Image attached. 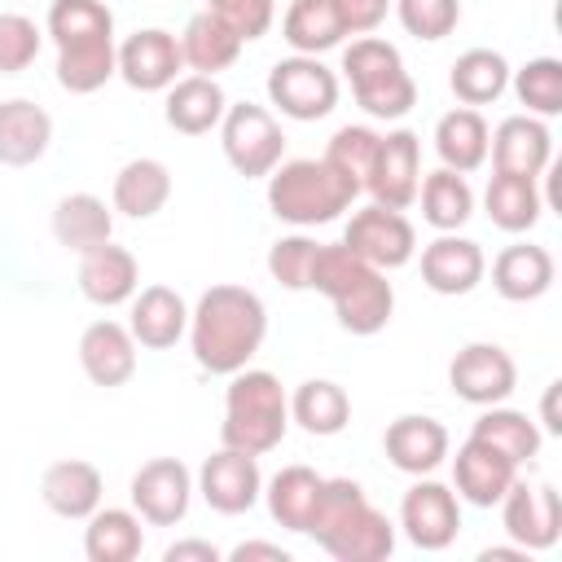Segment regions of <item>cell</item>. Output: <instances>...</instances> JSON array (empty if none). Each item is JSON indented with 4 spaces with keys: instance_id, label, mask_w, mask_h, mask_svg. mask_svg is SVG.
Instances as JSON below:
<instances>
[{
    "instance_id": "1",
    "label": "cell",
    "mask_w": 562,
    "mask_h": 562,
    "mask_svg": "<svg viewBox=\"0 0 562 562\" xmlns=\"http://www.w3.org/2000/svg\"><path fill=\"white\" fill-rule=\"evenodd\" d=\"M268 334V307L255 290L246 285H211L198 307L189 312V347L198 369L228 378L237 369H246L255 360V351L263 347Z\"/></svg>"
},
{
    "instance_id": "2",
    "label": "cell",
    "mask_w": 562,
    "mask_h": 562,
    "mask_svg": "<svg viewBox=\"0 0 562 562\" xmlns=\"http://www.w3.org/2000/svg\"><path fill=\"white\" fill-rule=\"evenodd\" d=\"M307 536L338 562H386L395 553L391 518L369 505L356 479H325Z\"/></svg>"
},
{
    "instance_id": "3",
    "label": "cell",
    "mask_w": 562,
    "mask_h": 562,
    "mask_svg": "<svg viewBox=\"0 0 562 562\" xmlns=\"http://www.w3.org/2000/svg\"><path fill=\"white\" fill-rule=\"evenodd\" d=\"M307 290H321L334 303L338 325L347 334H356V338H369V334L386 329V321L395 312V290H391L386 272L364 263L342 241H329V246L316 250Z\"/></svg>"
},
{
    "instance_id": "4",
    "label": "cell",
    "mask_w": 562,
    "mask_h": 562,
    "mask_svg": "<svg viewBox=\"0 0 562 562\" xmlns=\"http://www.w3.org/2000/svg\"><path fill=\"white\" fill-rule=\"evenodd\" d=\"M285 430H290V395H285L281 378L268 369H250V364L228 373L220 439L228 448L263 457L285 439Z\"/></svg>"
},
{
    "instance_id": "5",
    "label": "cell",
    "mask_w": 562,
    "mask_h": 562,
    "mask_svg": "<svg viewBox=\"0 0 562 562\" xmlns=\"http://www.w3.org/2000/svg\"><path fill=\"white\" fill-rule=\"evenodd\" d=\"M356 193L360 189L347 176H338L325 158H290L268 171V206L277 220L294 228L334 224L356 202Z\"/></svg>"
},
{
    "instance_id": "6",
    "label": "cell",
    "mask_w": 562,
    "mask_h": 562,
    "mask_svg": "<svg viewBox=\"0 0 562 562\" xmlns=\"http://www.w3.org/2000/svg\"><path fill=\"white\" fill-rule=\"evenodd\" d=\"M342 75L369 119H404L417 105V83L404 70L400 48L378 35H360L342 48Z\"/></svg>"
},
{
    "instance_id": "7",
    "label": "cell",
    "mask_w": 562,
    "mask_h": 562,
    "mask_svg": "<svg viewBox=\"0 0 562 562\" xmlns=\"http://www.w3.org/2000/svg\"><path fill=\"white\" fill-rule=\"evenodd\" d=\"M220 145H224V158L237 176L246 180H259L268 176L281 154H285V132L281 123L272 119L268 105H255V101H241V105H228L224 119H220Z\"/></svg>"
},
{
    "instance_id": "8",
    "label": "cell",
    "mask_w": 562,
    "mask_h": 562,
    "mask_svg": "<svg viewBox=\"0 0 562 562\" xmlns=\"http://www.w3.org/2000/svg\"><path fill=\"white\" fill-rule=\"evenodd\" d=\"M268 101L294 123H316L338 105V75L307 53L281 57L268 70Z\"/></svg>"
},
{
    "instance_id": "9",
    "label": "cell",
    "mask_w": 562,
    "mask_h": 562,
    "mask_svg": "<svg viewBox=\"0 0 562 562\" xmlns=\"http://www.w3.org/2000/svg\"><path fill=\"white\" fill-rule=\"evenodd\" d=\"M342 246L356 250L364 263L391 272V268H404L413 255H417V228L408 224L404 211H391V206H360L351 211L347 228H342Z\"/></svg>"
},
{
    "instance_id": "10",
    "label": "cell",
    "mask_w": 562,
    "mask_h": 562,
    "mask_svg": "<svg viewBox=\"0 0 562 562\" xmlns=\"http://www.w3.org/2000/svg\"><path fill=\"white\" fill-rule=\"evenodd\" d=\"M501 505V527L514 544H522L527 553L553 549L562 536V501L553 492V483H527L514 479L509 492L496 501Z\"/></svg>"
},
{
    "instance_id": "11",
    "label": "cell",
    "mask_w": 562,
    "mask_h": 562,
    "mask_svg": "<svg viewBox=\"0 0 562 562\" xmlns=\"http://www.w3.org/2000/svg\"><path fill=\"white\" fill-rule=\"evenodd\" d=\"M400 527H404L408 544L439 553L461 531V496L448 483H435L430 474H422L400 501Z\"/></svg>"
},
{
    "instance_id": "12",
    "label": "cell",
    "mask_w": 562,
    "mask_h": 562,
    "mask_svg": "<svg viewBox=\"0 0 562 562\" xmlns=\"http://www.w3.org/2000/svg\"><path fill=\"white\" fill-rule=\"evenodd\" d=\"M417 184H422V140H417V132L395 127V132L378 136V149H373V162H369V176H364V189L373 193V202L391 206V211H404V206L417 202Z\"/></svg>"
},
{
    "instance_id": "13",
    "label": "cell",
    "mask_w": 562,
    "mask_h": 562,
    "mask_svg": "<svg viewBox=\"0 0 562 562\" xmlns=\"http://www.w3.org/2000/svg\"><path fill=\"white\" fill-rule=\"evenodd\" d=\"M448 386L457 400L474 404V408H487V404H505L518 386V369H514V356L496 342H465L452 364H448Z\"/></svg>"
},
{
    "instance_id": "14",
    "label": "cell",
    "mask_w": 562,
    "mask_h": 562,
    "mask_svg": "<svg viewBox=\"0 0 562 562\" xmlns=\"http://www.w3.org/2000/svg\"><path fill=\"white\" fill-rule=\"evenodd\" d=\"M193 492H202V501H206L215 514L237 518V514L255 509L259 496H263L259 461H255L250 452L224 443L220 452H211V457L202 461V470H198V487H193Z\"/></svg>"
},
{
    "instance_id": "15",
    "label": "cell",
    "mask_w": 562,
    "mask_h": 562,
    "mask_svg": "<svg viewBox=\"0 0 562 562\" xmlns=\"http://www.w3.org/2000/svg\"><path fill=\"white\" fill-rule=\"evenodd\" d=\"M193 474L176 457H154L132 474V509L149 527H176L189 514Z\"/></svg>"
},
{
    "instance_id": "16",
    "label": "cell",
    "mask_w": 562,
    "mask_h": 562,
    "mask_svg": "<svg viewBox=\"0 0 562 562\" xmlns=\"http://www.w3.org/2000/svg\"><path fill=\"white\" fill-rule=\"evenodd\" d=\"M180 70H184L180 40L171 31H162V26L132 31L119 44V75L136 92H167L180 79Z\"/></svg>"
},
{
    "instance_id": "17",
    "label": "cell",
    "mask_w": 562,
    "mask_h": 562,
    "mask_svg": "<svg viewBox=\"0 0 562 562\" xmlns=\"http://www.w3.org/2000/svg\"><path fill=\"white\" fill-rule=\"evenodd\" d=\"M487 154H492V171H509V176H531L536 180L553 162V136H549L544 119L509 114L487 136Z\"/></svg>"
},
{
    "instance_id": "18",
    "label": "cell",
    "mask_w": 562,
    "mask_h": 562,
    "mask_svg": "<svg viewBox=\"0 0 562 562\" xmlns=\"http://www.w3.org/2000/svg\"><path fill=\"white\" fill-rule=\"evenodd\" d=\"M448 426L426 417V413H404L386 426L382 435V448H386V461L413 479L422 474H435L443 461H448Z\"/></svg>"
},
{
    "instance_id": "19",
    "label": "cell",
    "mask_w": 562,
    "mask_h": 562,
    "mask_svg": "<svg viewBox=\"0 0 562 562\" xmlns=\"http://www.w3.org/2000/svg\"><path fill=\"white\" fill-rule=\"evenodd\" d=\"M514 479H518V465H514L505 452H496L492 443L474 439V435H470V439L457 448V457H452L457 496L470 501V505H479V509H492V505L509 492Z\"/></svg>"
},
{
    "instance_id": "20",
    "label": "cell",
    "mask_w": 562,
    "mask_h": 562,
    "mask_svg": "<svg viewBox=\"0 0 562 562\" xmlns=\"http://www.w3.org/2000/svg\"><path fill=\"white\" fill-rule=\"evenodd\" d=\"M136 290H140V268H136V255L127 246L101 241V246L79 255V294L88 303L119 307V303H132Z\"/></svg>"
},
{
    "instance_id": "21",
    "label": "cell",
    "mask_w": 562,
    "mask_h": 562,
    "mask_svg": "<svg viewBox=\"0 0 562 562\" xmlns=\"http://www.w3.org/2000/svg\"><path fill=\"white\" fill-rule=\"evenodd\" d=\"M487 277L483 246L457 233H439L430 246H422V281L435 294H470Z\"/></svg>"
},
{
    "instance_id": "22",
    "label": "cell",
    "mask_w": 562,
    "mask_h": 562,
    "mask_svg": "<svg viewBox=\"0 0 562 562\" xmlns=\"http://www.w3.org/2000/svg\"><path fill=\"white\" fill-rule=\"evenodd\" d=\"M127 329H132L136 347L167 351L189 334V303L171 285H145L140 294H132Z\"/></svg>"
},
{
    "instance_id": "23",
    "label": "cell",
    "mask_w": 562,
    "mask_h": 562,
    "mask_svg": "<svg viewBox=\"0 0 562 562\" xmlns=\"http://www.w3.org/2000/svg\"><path fill=\"white\" fill-rule=\"evenodd\" d=\"M79 364L92 386H123L136 373V338L119 321H92L79 334Z\"/></svg>"
},
{
    "instance_id": "24",
    "label": "cell",
    "mask_w": 562,
    "mask_h": 562,
    "mask_svg": "<svg viewBox=\"0 0 562 562\" xmlns=\"http://www.w3.org/2000/svg\"><path fill=\"white\" fill-rule=\"evenodd\" d=\"M224 110H228V97L215 83V75H184L167 88L162 119L180 136H206L211 127H220Z\"/></svg>"
},
{
    "instance_id": "25",
    "label": "cell",
    "mask_w": 562,
    "mask_h": 562,
    "mask_svg": "<svg viewBox=\"0 0 562 562\" xmlns=\"http://www.w3.org/2000/svg\"><path fill=\"white\" fill-rule=\"evenodd\" d=\"M101 492H105L101 470H97L92 461H79V457L53 461V465L44 470V479H40L44 505H48L57 518H70V522H83L92 509H101Z\"/></svg>"
},
{
    "instance_id": "26",
    "label": "cell",
    "mask_w": 562,
    "mask_h": 562,
    "mask_svg": "<svg viewBox=\"0 0 562 562\" xmlns=\"http://www.w3.org/2000/svg\"><path fill=\"white\" fill-rule=\"evenodd\" d=\"M53 145V119L44 105L13 97L0 101V167H31Z\"/></svg>"
},
{
    "instance_id": "27",
    "label": "cell",
    "mask_w": 562,
    "mask_h": 562,
    "mask_svg": "<svg viewBox=\"0 0 562 562\" xmlns=\"http://www.w3.org/2000/svg\"><path fill=\"white\" fill-rule=\"evenodd\" d=\"M119 75V48L114 35H79L70 44H57V83L75 97H88L105 88Z\"/></svg>"
},
{
    "instance_id": "28",
    "label": "cell",
    "mask_w": 562,
    "mask_h": 562,
    "mask_svg": "<svg viewBox=\"0 0 562 562\" xmlns=\"http://www.w3.org/2000/svg\"><path fill=\"white\" fill-rule=\"evenodd\" d=\"M553 272H558L553 255L544 246H531V241H514L492 259V285L509 303H531V299L549 294Z\"/></svg>"
},
{
    "instance_id": "29",
    "label": "cell",
    "mask_w": 562,
    "mask_h": 562,
    "mask_svg": "<svg viewBox=\"0 0 562 562\" xmlns=\"http://www.w3.org/2000/svg\"><path fill=\"white\" fill-rule=\"evenodd\" d=\"M321 487H325V474H316L312 465H281L263 483V501H268L272 522H281L285 531L307 536V522H312V509L321 501Z\"/></svg>"
},
{
    "instance_id": "30",
    "label": "cell",
    "mask_w": 562,
    "mask_h": 562,
    "mask_svg": "<svg viewBox=\"0 0 562 562\" xmlns=\"http://www.w3.org/2000/svg\"><path fill=\"white\" fill-rule=\"evenodd\" d=\"M487 136H492L487 119L479 110H470V105H457L435 123V154H439V162L448 171L470 176V171H479L487 162Z\"/></svg>"
},
{
    "instance_id": "31",
    "label": "cell",
    "mask_w": 562,
    "mask_h": 562,
    "mask_svg": "<svg viewBox=\"0 0 562 562\" xmlns=\"http://www.w3.org/2000/svg\"><path fill=\"white\" fill-rule=\"evenodd\" d=\"M167 198H171V171L158 158H132V162H123L119 176H114V189H110L114 211L127 215V220L158 215L167 206Z\"/></svg>"
},
{
    "instance_id": "32",
    "label": "cell",
    "mask_w": 562,
    "mask_h": 562,
    "mask_svg": "<svg viewBox=\"0 0 562 562\" xmlns=\"http://www.w3.org/2000/svg\"><path fill=\"white\" fill-rule=\"evenodd\" d=\"M176 40H180L184 66H193L198 75H220V70H228V66L237 61L241 44H246V40H241L224 18H215L211 9L193 13L189 26H184Z\"/></svg>"
},
{
    "instance_id": "33",
    "label": "cell",
    "mask_w": 562,
    "mask_h": 562,
    "mask_svg": "<svg viewBox=\"0 0 562 562\" xmlns=\"http://www.w3.org/2000/svg\"><path fill=\"white\" fill-rule=\"evenodd\" d=\"M290 422L316 439H329V435H342L347 422H351V400L338 382L329 378H307L294 386L290 395Z\"/></svg>"
},
{
    "instance_id": "34",
    "label": "cell",
    "mask_w": 562,
    "mask_h": 562,
    "mask_svg": "<svg viewBox=\"0 0 562 562\" xmlns=\"http://www.w3.org/2000/svg\"><path fill=\"white\" fill-rule=\"evenodd\" d=\"M83 553L88 562H136L145 549V531H140V514L136 509H92L83 518Z\"/></svg>"
},
{
    "instance_id": "35",
    "label": "cell",
    "mask_w": 562,
    "mask_h": 562,
    "mask_svg": "<svg viewBox=\"0 0 562 562\" xmlns=\"http://www.w3.org/2000/svg\"><path fill=\"white\" fill-rule=\"evenodd\" d=\"M483 206H487V220L501 228V233H531L540 224V211H544V198L536 189L531 176H509V171H492L487 189H483Z\"/></svg>"
},
{
    "instance_id": "36",
    "label": "cell",
    "mask_w": 562,
    "mask_h": 562,
    "mask_svg": "<svg viewBox=\"0 0 562 562\" xmlns=\"http://www.w3.org/2000/svg\"><path fill=\"white\" fill-rule=\"evenodd\" d=\"M110 233H114V211L97 193H66L53 206V237L75 255L110 241Z\"/></svg>"
},
{
    "instance_id": "37",
    "label": "cell",
    "mask_w": 562,
    "mask_h": 562,
    "mask_svg": "<svg viewBox=\"0 0 562 562\" xmlns=\"http://www.w3.org/2000/svg\"><path fill=\"white\" fill-rule=\"evenodd\" d=\"M342 18L334 9V0H290L285 18H281V40L294 48V53H307V57H321L329 48L342 44Z\"/></svg>"
},
{
    "instance_id": "38",
    "label": "cell",
    "mask_w": 562,
    "mask_h": 562,
    "mask_svg": "<svg viewBox=\"0 0 562 562\" xmlns=\"http://www.w3.org/2000/svg\"><path fill=\"white\" fill-rule=\"evenodd\" d=\"M448 88L461 105L479 110L487 101H496L505 88H509V61L496 53V48H470L452 61V75H448Z\"/></svg>"
},
{
    "instance_id": "39",
    "label": "cell",
    "mask_w": 562,
    "mask_h": 562,
    "mask_svg": "<svg viewBox=\"0 0 562 562\" xmlns=\"http://www.w3.org/2000/svg\"><path fill=\"white\" fill-rule=\"evenodd\" d=\"M417 198H422V220L439 233H457L470 215H474V189L461 171H430L422 184H417Z\"/></svg>"
},
{
    "instance_id": "40",
    "label": "cell",
    "mask_w": 562,
    "mask_h": 562,
    "mask_svg": "<svg viewBox=\"0 0 562 562\" xmlns=\"http://www.w3.org/2000/svg\"><path fill=\"white\" fill-rule=\"evenodd\" d=\"M470 435L483 439V443H492L496 452H505L514 465H527L540 452V426L527 413L505 408V404H487L479 413V422L470 426Z\"/></svg>"
},
{
    "instance_id": "41",
    "label": "cell",
    "mask_w": 562,
    "mask_h": 562,
    "mask_svg": "<svg viewBox=\"0 0 562 562\" xmlns=\"http://www.w3.org/2000/svg\"><path fill=\"white\" fill-rule=\"evenodd\" d=\"M509 79H514V97L527 105V114H536V119L562 114V61L558 57H531L527 66L509 70Z\"/></svg>"
},
{
    "instance_id": "42",
    "label": "cell",
    "mask_w": 562,
    "mask_h": 562,
    "mask_svg": "<svg viewBox=\"0 0 562 562\" xmlns=\"http://www.w3.org/2000/svg\"><path fill=\"white\" fill-rule=\"evenodd\" d=\"M373 149H378V132H373V127H364V123H347V127H338V132L329 136V145H325V154H321V158H325L338 176H347L356 189H364V176H369Z\"/></svg>"
},
{
    "instance_id": "43",
    "label": "cell",
    "mask_w": 562,
    "mask_h": 562,
    "mask_svg": "<svg viewBox=\"0 0 562 562\" xmlns=\"http://www.w3.org/2000/svg\"><path fill=\"white\" fill-rule=\"evenodd\" d=\"M391 4H395L400 26L413 40H426V44L452 35L457 22H461V0H391Z\"/></svg>"
},
{
    "instance_id": "44",
    "label": "cell",
    "mask_w": 562,
    "mask_h": 562,
    "mask_svg": "<svg viewBox=\"0 0 562 562\" xmlns=\"http://www.w3.org/2000/svg\"><path fill=\"white\" fill-rule=\"evenodd\" d=\"M316 250H321V241H312V237H303V233L277 237L272 250H268V272H272V281L285 285V290H307Z\"/></svg>"
},
{
    "instance_id": "45",
    "label": "cell",
    "mask_w": 562,
    "mask_h": 562,
    "mask_svg": "<svg viewBox=\"0 0 562 562\" xmlns=\"http://www.w3.org/2000/svg\"><path fill=\"white\" fill-rule=\"evenodd\" d=\"M44 31L26 13H0V75H22L40 57Z\"/></svg>"
},
{
    "instance_id": "46",
    "label": "cell",
    "mask_w": 562,
    "mask_h": 562,
    "mask_svg": "<svg viewBox=\"0 0 562 562\" xmlns=\"http://www.w3.org/2000/svg\"><path fill=\"white\" fill-rule=\"evenodd\" d=\"M206 9L215 18H224L241 40H259L268 35L272 18H277V4L272 0H206Z\"/></svg>"
},
{
    "instance_id": "47",
    "label": "cell",
    "mask_w": 562,
    "mask_h": 562,
    "mask_svg": "<svg viewBox=\"0 0 562 562\" xmlns=\"http://www.w3.org/2000/svg\"><path fill=\"white\" fill-rule=\"evenodd\" d=\"M338 18H342V31L347 35H369L386 22L391 13V0H334Z\"/></svg>"
},
{
    "instance_id": "48",
    "label": "cell",
    "mask_w": 562,
    "mask_h": 562,
    "mask_svg": "<svg viewBox=\"0 0 562 562\" xmlns=\"http://www.w3.org/2000/svg\"><path fill=\"white\" fill-rule=\"evenodd\" d=\"M224 553L211 544V540H176V544H167V553H162V562H220Z\"/></svg>"
},
{
    "instance_id": "49",
    "label": "cell",
    "mask_w": 562,
    "mask_h": 562,
    "mask_svg": "<svg viewBox=\"0 0 562 562\" xmlns=\"http://www.w3.org/2000/svg\"><path fill=\"white\" fill-rule=\"evenodd\" d=\"M228 558L233 562H290V553L281 549V544H268V540H241L237 549H228Z\"/></svg>"
},
{
    "instance_id": "50",
    "label": "cell",
    "mask_w": 562,
    "mask_h": 562,
    "mask_svg": "<svg viewBox=\"0 0 562 562\" xmlns=\"http://www.w3.org/2000/svg\"><path fill=\"white\" fill-rule=\"evenodd\" d=\"M558 391H562V382H549V386H544V404H540V417H544V430H549V435L562 430V422H558Z\"/></svg>"
},
{
    "instance_id": "51",
    "label": "cell",
    "mask_w": 562,
    "mask_h": 562,
    "mask_svg": "<svg viewBox=\"0 0 562 562\" xmlns=\"http://www.w3.org/2000/svg\"><path fill=\"white\" fill-rule=\"evenodd\" d=\"M479 562H531V553L522 544H492L479 553Z\"/></svg>"
}]
</instances>
